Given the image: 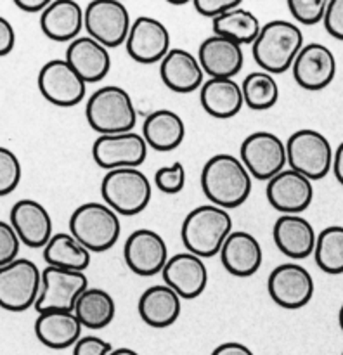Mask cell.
Instances as JSON below:
<instances>
[{
	"label": "cell",
	"mask_w": 343,
	"mask_h": 355,
	"mask_svg": "<svg viewBox=\"0 0 343 355\" xmlns=\"http://www.w3.org/2000/svg\"><path fill=\"white\" fill-rule=\"evenodd\" d=\"M252 175L241 159L229 153H218L201 170V189L210 205L232 210L245 203L252 193Z\"/></svg>",
	"instance_id": "6da1fadb"
},
{
	"label": "cell",
	"mask_w": 343,
	"mask_h": 355,
	"mask_svg": "<svg viewBox=\"0 0 343 355\" xmlns=\"http://www.w3.org/2000/svg\"><path fill=\"white\" fill-rule=\"evenodd\" d=\"M304 45V33L297 24L286 19H274L262 26L252 44V54L260 71L274 76L291 69Z\"/></svg>",
	"instance_id": "7a4b0ae2"
},
{
	"label": "cell",
	"mask_w": 343,
	"mask_h": 355,
	"mask_svg": "<svg viewBox=\"0 0 343 355\" xmlns=\"http://www.w3.org/2000/svg\"><path fill=\"white\" fill-rule=\"evenodd\" d=\"M231 232V214L215 205H203L186 215L180 227V238L187 252L200 259H211L220 253L222 245Z\"/></svg>",
	"instance_id": "3957f363"
},
{
	"label": "cell",
	"mask_w": 343,
	"mask_h": 355,
	"mask_svg": "<svg viewBox=\"0 0 343 355\" xmlns=\"http://www.w3.org/2000/svg\"><path fill=\"white\" fill-rule=\"evenodd\" d=\"M87 123L99 135H114L134 132L137 110L130 94L118 85L97 89L85 106Z\"/></svg>",
	"instance_id": "277c9868"
},
{
	"label": "cell",
	"mask_w": 343,
	"mask_h": 355,
	"mask_svg": "<svg viewBox=\"0 0 343 355\" xmlns=\"http://www.w3.org/2000/svg\"><path fill=\"white\" fill-rule=\"evenodd\" d=\"M69 234L90 253L107 252L120 239V215L104 203H83L69 217Z\"/></svg>",
	"instance_id": "5b68a950"
},
{
	"label": "cell",
	"mask_w": 343,
	"mask_h": 355,
	"mask_svg": "<svg viewBox=\"0 0 343 355\" xmlns=\"http://www.w3.org/2000/svg\"><path fill=\"white\" fill-rule=\"evenodd\" d=\"M100 196L114 214L132 217L148 208L152 187L146 173L139 168H116L103 177Z\"/></svg>",
	"instance_id": "8992f818"
},
{
	"label": "cell",
	"mask_w": 343,
	"mask_h": 355,
	"mask_svg": "<svg viewBox=\"0 0 343 355\" xmlns=\"http://www.w3.org/2000/svg\"><path fill=\"white\" fill-rule=\"evenodd\" d=\"M286 165L290 170L301 173L310 182L321 180L331 172L333 151L331 142L324 134L312 128H301L288 137Z\"/></svg>",
	"instance_id": "52a82bcc"
},
{
	"label": "cell",
	"mask_w": 343,
	"mask_h": 355,
	"mask_svg": "<svg viewBox=\"0 0 343 355\" xmlns=\"http://www.w3.org/2000/svg\"><path fill=\"white\" fill-rule=\"evenodd\" d=\"M40 283L42 270L28 259H16L0 267V309L24 312L35 307Z\"/></svg>",
	"instance_id": "ba28073f"
},
{
	"label": "cell",
	"mask_w": 343,
	"mask_h": 355,
	"mask_svg": "<svg viewBox=\"0 0 343 355\" xmlns=\"http://www.w3.org/2000/svg\"><path fill=\"white\" fill-rule=\"evenodd\" d=\"M130 26L128 9L118 0H94L83 10V28L107 51L125 44Z\"/></svg>",
	"instance_id": "9c48e42d"
},
{
	"label": "cell",
	"mask_w": 343,
	"mask_h": 355,
	"mask_svg": "<svg viewBox=\"0 0 343 355\" xmlns=\"http://www.w3.org/2000/svg\"><path fill=\"white\" fill-rule=\"evenodd\" d=\"M239 159L252 179L269 182L286 166V144L272 132H253L241 142Z\"/></svg>",
	"instance_id": "30bf717a"
},
{
	"label": "cell",
	"mask_w": 343,
	"mask_h": 355,
	"mask_svg": "<svg viewBox=\"0 0 343 355\" xmlns=\"http://www.w3.org/2000/svg\"><path fill=\"white\" fill-rule=\"evenodd\" d=\"M87 288L89 279L83 272L47 266L42 270L40 293L35 302V311L38 314L51 311L73 312L76 300Z\"/></svg>",
	"instance_id": "8fae6325"
},
{
	"label": "cell",
	"mask_w": 343,
	"mask_h": 355,
	"mask_svg": "<svg viewBox=\"0 0 343 355\" xmlns=\"http://www.w3.org/2000/svg\"><path fill=\"white\" fill-rule=\"evenodd\" d=\"M267 291L281 309L298 311L314 297V277L300 263H281L269 274Z\"/></svg>",
	"instance_id": "7c38bea8"
},
{
	"label": "cell",
	"mask_w": 343,
	"mask_h": 355,
	"mask_svg": "<svg viewBox=\"0 0 343 355\" xmlns=\"http://www.w3.org/2000/svg\"><path fill=\"white\" fill-rule=\"evenodd\" d=\"M38 89L45 101L59 107H73L83 101L87 83L64 59H51L38 73Z\"/></svg>",
	"instance_id": "4fadbf2b"
},
{
	"label": "cell",
	"mask_w": 343,
	"mask_h": 355,
	"mask_svg": "<svg viewBox=\"0 0 343 355\" xmlns=\"http://www.w3.org/2000/svg\"><path fill=\"white\" fill-rule=\"evenodd\" d=\"M92 158L104 170L139 168L148 158V144L135 132L99 135L94 141Z\"/></svg>",
	"instance_id": "5bb4252c"
},
{
	"label": "cell",
	"mask_w": 343,
	"mask_h": 355,
	"mask_svg": "<svg viewBox=\"0 0 343 355\" xmlns=\"http://www.w3.org/2000/svg\"><path fill=\"white\" fill-rule=\"evenodd\" d=\"M123 257L132 272L141 277H152L161 274L168 262V248L165 239L156 231L137 229L125 241Z\"/></svg>",
	"instance_id": "9a60e30c"
},
{
	"label": "cell",
	"mask_w": 343,
	"mask_h": 355,
	"mask_svg": "<svg viewBox=\"0 0 343 355\" xmlns=\"http://www.w3.org/2000/svg\"><path fill=\"white\" fill-rule=\"evenodd\" d=\"M125 47L128 55L141 64L161 62L170 52V31L156 17L141 16L132 21Z\"/></svg>",
	"instance_id": "2e32d148"
},
{
	"label": "cell",
	"mask_w": 343,
	"mask_h": 355,
	"mask_svg": "<svg viewBox=\"0 0 343 355\" xmlns=\"http://www.w3.org/2000/svg\"><path fill=\"white\" fill-rule=\"evenodd\" d=\"M293 78L301 89L317 92L331 85L336 76V58L331 49L326 45L312 42L305 44L298 55L294 58Z\"/></svg>",
	"instance_id": "e0dca14e"
},
{
	"label": "cell",
	"mask_w": 343,
	"mask_h": 355,
	"mask_svg": "<svg viewBox=\"0 0 343 355\" xmlns=\"http://www.w3.org/2000/svg\"><path fill=\"white\" fill-rule=\"evenodd\" d=\"M267 201L283 215H300L314 200V184L294 170L284 168L267 182Z\"/></svg>",
	"instance_id": "ac0fdd59"
},
{
	"label": "cell",
	"mask_w": 343,
	"mask_h": 355,
	"mask_svg": "<svg viewBox=\"0 0 343 355\" xmlns=\"http://www.w3.org/2000/svg\"><path fill=\"white\" fill-rule=\"evenodd\" d=\"M163 284L175 291L180 300H194L201 297L208 284V269L203 259L189 252L177 253L161 270Z\"/></svg>",
	"instance_id": "d6986e66"
},
{
	"label": "cell",
	"mask_w": 343,
	"mask_h": 355,
	"mask_svg": "<svg viewBox=\"0 0 343 355\" xmlns=\"http://www.w3.org/2000/svg\"><path fill=\"white\" fill-rule=\"evenodd\" d=\"M9 224L16 231L21 245L44 250L52 238V217L47 208L35 200H19L10 208Z\"/></svg>",
	"instance_id": "ffe728a7"
},
{
	"label": "cell",
	"mask_w": 343,
	"mask_h": 355,
	"mask_svg": "<svg viewBox=\"0 0 343 355\" xmlns=\"http://www.w3.org/2000/svg\"><path fill=\"white\" fill-rule=\"evenodd\" d=\"M196 58L203 73L210 78H234L245 64L241 45L218 35L201 42Z\"/></svg>",
	"instance_id": "44dd1931"
},
{
	"label": "cell",
	"mask_w": 343,
	"mask_h": 355,
	"mask_svg": "<svg viewBox=\"0 0 343 355\" xmlns=\"http://www.w3.org/2000/svg\"><path fill=\"white\" fill-rule=\"evenodd\" d=\"M64 61L85 83H97L107 76L111 69V55L106 47L94 38L78 37L69 42Z\"/></svg>",
	"instance_id": "7402d4cb"
},
{
	"label": "cell",
	"mask_w": 343,
	"mask_h": 355,
	"mask_svg": "<svg viewBox=\"0 0 343 355\" xmlns=\"http://www.w3.org/2000/svg\"><path fill=\"white\" fill-rule=\"evenodd\" d=\"M263 252L258 239L245 231H232L220 250V262L231 276L249 277L258 272Z\"/></svg>",
	"instance_id": "603a6c76"
},
{
	"label": "cell",
	"mask_w": 343,
	"mask_h": 355,
	"mask_svg": "<svg viewBox=\"0 0 343 355\" xmlns=\"http://www.w3.org/2000/svg\"><path fill=\"white\" fill-rule=\"evenodd\" d=\"M272 238L277 250L291 260H304L314 253V225L300 215H281L272 229Z\"/></svg>",
	"instance_id": "cb8c5ba5"
},
{
	"label": "cell",
	"mask_w": 343,
	"mask_h": 355,
	"mask_svg": "<svg viewBox=\"0 0 343 355\" xmlns=\"http://www.w3.org/2000/svg\"><path fill=\"white\" fill-rule=\"evenodd\" d=\"M159 76L166 89L177 94H191L203 85V69L194 54L186 49H170L159 62Z\"/></svg>",
	"instance_id": "d4e9b609"
},
{
	"label": "cell",
	"mask_w": 343,
	"mask_h": 355,
	"mask_svg": "<svg viewBox=\"0 0 343 355\" xmlns=\"http://www.w3.org/2000/svg\"><path fill=\"white\" fill-rule=\"evenodd\" d=\"M82 329L73 312H42L35 321V335L38 342L52 350H64L75 345L82 338Z\"/></svg>",
	"instance_id": "484cf974"
},
{
	"label": "cell",
	"mask_w": 343,
	"mask_h": 355,
	"mask_svg": "<svg viewBox=\"0 0 343 355\" xmlns=\"http://www.w3.org/2000/svg\"><path fill=\"white\" fill-rule=\"evenodd\" d=\"M40 28L54 42H73L83 30V9L75 0H52L40 14Z\"/></svg>",
	"instance_id": "4316f807"
},
{
	"label": "cell",
	"mask_w": 343,
	"mask_h": 355,
	"mask_svg": "<svg viewBox=\"0 0 343 355\" xmlns=\"http://www.w3.org/2000/svg\"><path fill=\"white\" fill-rule=\"evenodd\" d=\"M137 309L146 324L163 329L175 324L182 311V304L179 295L170 290L166 284H155L141 295Z\"/></svg>",
	"instance_id": "83f0119b"
},
{
	"label": "cell",
	"mask_w": 343,
	"mask_h": 355,
	"mask_svg": "<svg viewBox=\"0 0 343 355\" xmlns=\"http://www.w3.org/2000/svg\"><path fill=\"white\" fill-rule=\"evenodd\" d=\"M200 103L217 120L236 116L245 106L241 83L234 82V78H208L200 89Z\"/></svg>",
	"instance_id": "f1b7e54d"
},
{
	"label": "cell",
	"mask_w": 343,
	"mask_h": 355,
	"mask_svg": "<svg viewBox=\"0 0 343 355\" xmlns=\"http://www.w3.org/2000/svg\"><path fill=\"white\" fill-rule=\"evenodd\" d=\"M142 137L148 148L168 153L179 148L186 137L184 120L172 110H156L144 120Z\"/></svg>",
	"instance_id": "f546056e"
},
{
	"label": "cell",
	"mask_w": 343,
	"mask_h": 355,
	"mask_svg": "<svg viewBox=\"0 0 343 355\" xmlns=\"http://www.w3.org/2000/svg\"><path fill=\"white\" fill-rule=\"evenodd\" d=\"M73 314L80 321L82 328L104 329L111 324L116 314L113 297L100 288H87L76 300Z\"/></svg>",
	"instance_id": "4dcf8cb0"
},
{
	"label": "cell",
	"mask_w": 343,
	"mask_h": 355,
	"mask_svg": "<svg viewBox=\"0 0 343 355\" xmlns=\"http://www.w3.org/2000/svg\"><path fill=\"white\" fill-rule=\"evenodd\" d=\"M44 260L49 267L83 272L90 263V252L80 245L71 234L58 232L44 248Z\"/></svg>",
	"instance_id": "1f68e13d"
},
{
	"label": "cell",
	"mask_w": 343,
	"mask_h": 355,
	"mask_svg": "<svg viewBox=\"0 0 343 355\" xmlns=\"http://www.w3.org/2000/svg\"><path fill=\"white\" fill-rule=\"evenodd\" d=\"M211 23H213V35L229 38L241 47L253 44L262 30L258 17L252 10L243 9L241 6L215 17Z\"/></svg>",
	"instance_id": "d6a6232c"
},
{
	"label": "cell",
	"mask_w": 343,
	"mask_h": 355,
	"mask_svg": "<svg viewBox=\"0 0 343 355\" xmlns=\"http://www.w3.org/2000/svg\"><path fill=\"white\" fill-rule=\"evenodd\" d=\"M314 259L319 269L331 276L343 274V227L329 225L315 238Z\"/></svg>",
	"instance_id": "836d02e7"
},
{
	"label": "cell",
	"mask_w": 343,
	"mask_h": 355,
	"mask_svg": "<svg viewBox=\"0 0 343 355\" xmlns=\"http://www.w3.org/2000/svg\"><path fill=\"white\" fill-rule=\"evenodd\" d=\"M245 106L253 111H267L276 106L279 99V85L272 75L265 71H253L241 83Z\"/></svg>",
	"instance_id": "e575fe53"
},
{
	"label": "cell",
	"mask_w": 343,
	"mask_h": 355,
	"mask_svg": "<svg viewBox=\"0 0 343 355\" xmlns=\"http://www.w3.org/2000/svg\"><path fill=\"white\" fill-rule=\"evenodd\" d=\"M23 177V166L16 153L0 146V196H7L17 189Z\"/></svg>",
	"instance_id": "d590c367"
},
{
	"label": "cell",
	"mask_w": 343,
	"mask_h": 355,
	"mask_svg": "<svg viewBox=\"0 0 343 355\" xmlns=\"http://www.w3.org/2000/svg\"><path fill=\"white\" fill-rule=\"evenodd\" d=\"M328 0H288V9L294 21L305 26H312L324 19Z\"/></svg>",
	"instance_id": "8d00e7d4"
},
{
	"label": "cell",
	"mask_w": 343,
	"mask_h": 355,
	"mask_svg": "<svg viewBox=\"0 0 343 355\" xmlns=\"http://www.w3.org/2000/svg\"><path fill=\"white\" fill-rule=\"evenodd\" d=\"M155 184L161 193L179 194L186 186V168L180 162L163 166V168L156 170Z\"/></svg>",
	"instance_id": "74e56055"
},
{
	"label": "cell",
	"mask_w": 343,
	"mask_h": 355,
	"mask_svg": "<svg viewBox=\"0 0 343 355\" xmlns=\"http://www.w3.org/2000/svg\"><path fill=\"white\" fill-rule=\"evenodd\" d=\"M21 241L9 222L0 220V267L19 259Z\"/></svg>",
	"instance_id": "f35d334b"
},
{
	"label": "cell",
	"mask_w": 343,
	"mask_h": 355,
	"mask_svg": "<svg viewBox=\"0 0 343 355\" xmlns=\"http://www.w3.org/2000/svg\"><path fill=\"white\" fill-rule=\"evenodd\" d=\"M322 23L333 38L343 42V0H329Z\"/></svg>",
	"instance_id": "ab89813d"
},
{
	"label": "cell",
	"mask_w": 343,
	"mask_h": 355,
	"mask_svg": "<svg viewBox=\"0 0 343 355\" xmlns=\"http://www.w3.org/2000/svg\"><path fill=\"white\" fill-rule=\"evenodd\" d=\"M239 6H241L239 0H194L196 12L200 16L210 17L211 21Z\"/></svg>",
	"instance_id": "60d3db41"
},
{
	"label": "cell",
	"mask_w": 343,
	"mask_h": 355,
	"mask_svg": "<svg viewBox=\"0 0 343 355\" xmlns=\"http://www.w3.org/2000/svg\"><path fill=\"white\" fill-rule=\"evenodd\" d=\"M111 350H113V345L96 335L82 336L73 345V355H109Z\"/></svg>",
	"instance_id": "b9f144b4"
},
{
	"label": "cell",
	"mask_w": 343,
	"mask_h": 355,
	"mask_svg": "<svg viewBox=\"0 0 343 355\" xmlns=\"http://www.w3.org/2000/svg\"><path fill=\"white\" fill-rule=\"evenodd\" d=\"M16 45V31L9 19L0 16V58L9 55Z\"/></svg>",
	"instance_id": "7bdbcfd3"
},
{
	"label": "cell",
	"mask_w": 343,
	"mask_h": 355,
	"mask_svg": "<svg viewBox=\"0 0 343 355\" xmlns=\"http://www.w3.org/2000/svg\"><path fill=\"white\" fill-rule=\"evenodd\" d=\"M211 355H255L252 352L249 347H246L245 343L239 342H225L222 345H218L217 349L211 352Z\"/></svg>",
	"instance_id": "ee69618b"
},
{
	"label": "cell",
	"mask_w": 343,
	"mask_h": 355,
	"mask_svg": "<svg viewBox=\"0 0 343 355\" xmlns=\"http://www.w3.org/2000/svg\"><path fill=\"white\" fill-rule=\"evenodd\" d=\"M51 2L52 0H14L17 9L28 14H42Z\"/></svg>",
	"instance_id": "f6af8a7d"
},
{
	"label": "cell",
	"mask_w": 343,
	"mask_h": 355,
	"mask_svg": "<svg viewBox=\"0 0 343 355\" xmlns=\"http://www.w3.org/2000/svg\"><path fill=\"white\" fill-rule=\"evenodd\" d=\"M333 173H335L336 180L343 186V142L336 148L335 155H333Z\"/></svg>",
	"instance_id": "bcb514c9"
},
{
	"label": "cell",
	"mask_w": 343,
	"mask_h": 355,
	"mask_svg": "<svg viewBox=\"0 0 343 355\" xmlns=\"http://www.w3.org/2000/svg\"><path fill=\"white\" fill-rule=\"evenodd\" d=\"M109 355H141V354H137L135 350H132V349H127V347H120V349L111 350Z\"/></svg>",
	"instance_id": "7dc6e473"
},
{
	"label": "cell",
	"mask_w": 343,
	"mask_h": 355,
	"mask_svg": "<svg viewBox=\"0 0 343 355\" xmlns=\"http://www.w3.org/2000/svg\"><path fill=\"white\" fill-rule=\"evenodd\" d=\"M338 324H340V328H342V331H343V305L340 307V312H338Z\"/></svg>",
	"instance_id": "c3c4849f"
},
{
	"label": "cell",
	"mask_w": 343,
	"mask_h": 355,
	"mask_svg": "<svg viewBox=\"0 0 343 355\" xmlns=\"http://www.w3.org/2000/svg\"><path fill=\"white\" fill-rule=\"evenodd\" d=\"M342 355H343V352H342Z\"/></svg>",
	"instance_id": "681fc988"
}]
</instances>
